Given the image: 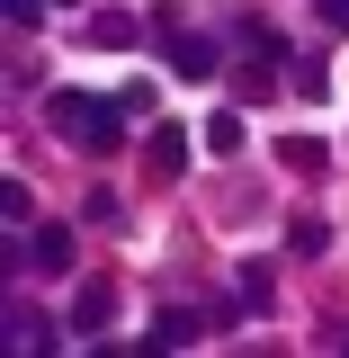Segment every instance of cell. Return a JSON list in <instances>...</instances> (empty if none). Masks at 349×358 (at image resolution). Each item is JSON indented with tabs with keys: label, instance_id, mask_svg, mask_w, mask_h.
I'll use <instances>...</instances> for the list:
<instances>
[{
	"label": "cell",
	"instance_id": "obj_12",
	"mask_svg": "<svg viewBox=\"0 0 349 358\" xmlns=\"http://www.w3.org/2000/svg\"><path fill=\"white\" fill-rule=\"evenodd\" d=\"M322 9V27H349V0H313Z\"/></svg>",
	"mask_w": 349,
	"mask_h": 358
},
{
	"label": "cell",
	"instance_id": "obj_3",
	"mask_svg": "<svg viewBox=\"0 0 349 358\" xmlns=\"http://www.w3.org/2000/svg\"><path fill=\"white\" fill-rule=\"evenodd\" d=\"M143 162H152V179H179V171H188V134H179L171 117H152V134H143Z\"/></svg>",
	"mask_w": 349,
	"mask_h": 358
},
{
	"label": "cell",
	"instance_id": "obj_8",
	"mask_svg": "<svg viewBox=\"0 0 349 358\" xmlns=\"http://www.w3.org/2000/svg\"><path fill=\"white\" fill-rule=\"evenodd\" d=\"M206 152H215V162L242 152V117H206Z\"/></svg>",
	"mask_w": 349,
	"mask_h": 358
},
{
	"label": "cell",
	"instance_id": "obj_4",
	"mask_svg": "<svg viewBox=\"0 0 349 358\" xmlns=\"http://www.w3.org/2000/svg\"><path fill=\"white\" fill-rule=\"evenodd\" d=\"M215 63H224L215 36H171V72L179 81H215Z\"/></svg>",
	"mask_w": 349,
	"mask_h": 358
},
{
	"label": "cell",
	"instance_id": "obj_11",
	"mask_svg": "<svg viewBox=\"0 0 349 358\" xmlns=\"http://www.w3.org/2000/svg\"><path fill=\"white\" fill-rule=\"evenodd\" d=\"M9 9V27H36V0H0Z\"/></svg>",
	"mask_w": 349,
	"mask_h": 358
},
{
	"label": "cell",
	"instance_id": "obj_10",
	"mask_svg": "<svg viewBox=\"0 0 349 358\" xmlns=\"http://www.w3.org/2000/svg\"><path fill=\"white\" fill-rule=\"evenodd\" d=\"M90 36L108 45V54H117V45H134V18H117V9H108V18H99V27H90Z\"/></svg>",
	"mask_w": 349,
	"mask_h": 358
},
{
	"label": "cell",
	"instance_id": "obj_5",
	"mask_svg": "<svg viewBox=\"0 0 349 358\" xmlns=\"http://www.w3.org/2000/svg\"><path fill=\"white\" fill-rule=\"evenodd\" d=\"M152 341H162V350H197V341H206V313H188V305H162Z\"/></svg>",
	"mask_w": 349,
	"mask_h": 358
},
{
	"label": "cell",
	"instance_id": "obj_1",
	"mask_svg": "<svg viewBox=\"0 0 349 358\" xmlns=\"http://www.w3.org/2000/svg\"><path fill=\"white\" fill-rule=\"evenodd\" d=\"M45 117H54V134H63V143H81V152H117V117H126V99H90V90H54V108H45Z\"/></svg>",
	"mask_w": 349,
	"mask_h": 358
},
{
	"label": "cell",
	"instance_id": "obj_2",
	"mask_svg": "<svg viewBox=\"0 0 349 358\" xmlns=\"http://www.w3.org/2000/svg\"><path fill=\"white\" fill-rule=\"evenodd\" d=\"M27 268L72 278V224H36V233H27Z\"/></svg>",
	"mask_w": 349,
	"mask_h": 358
},
{
	"label": "cell",
	"instance_id": "obj_9",
	"mask_svg": "<svg viewBox=\"0 0 349 358\" xmlns=\"http://www.w3.org/2000/svg\"><path fill=\"white\" fill-rule=\"evenodd\" d=\"M242 305L269 313V268H260V260H242Z\"/></svg>",
	"mask_w": 349,
	"mask_h": 358
},
{
	"label": "cell",
	"instance_id": "obj_6",
	"mask_svg": "<svg viewBox=\"0 0 349 358\" xmlns=\"http://www.w3.org/2000/svg\"><path fill=\"white\" fill-rule=\"evenodd\" d=\"M108 313H117V296H108V287H81V305H72V331H99Z\"/></svg>",
	"mask_w": 349,
	"mask_h": 358
},
{
	"label": "cell",
	"instance_id": "obj_7",
	"mask_svg": "<svg viewBox=\"0 0 349 358\" xmlns=\"http://www.w3.org/2000/svg\"><path fill=\"white\" fill-rule=\"evenodd\" d=\"M278 162H287V171H322V143H313V134H287Z\"/></svg>",
	"mask_w": 349,
	"mask_h": 358
}]
</instances>
